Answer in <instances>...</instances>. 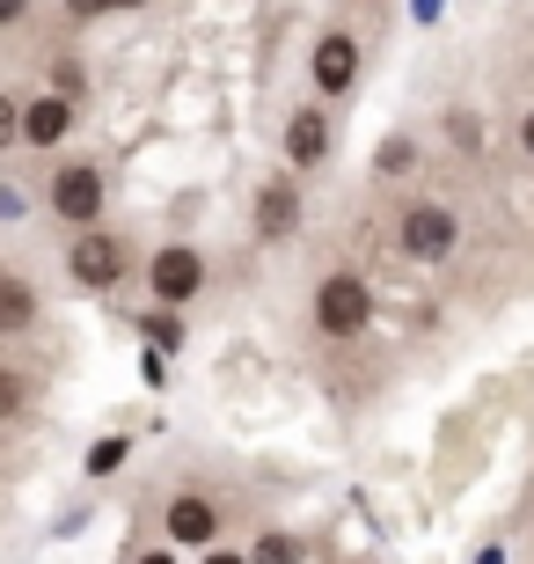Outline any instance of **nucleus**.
<instances>
[{"mask_svg": "<svg viewBox=\"0 0 534 564\" xmlns=\"http://www.w3.org/2000/svg\"><path fill=\"white\" fill-rule=\"evenodd\" d=\"M103 206H110L103 162H66L59 176L44 184V213H52V220H66L74 235H81V228H96V220H103Z\"/></svg>", "mask_w": 534, "mask_h": 564, "instance_id": "nucleus-1", "label": "nucleus"}, {"mask_svg": "<svg viewBox=\"0 0 534 564\" xmlns=\"http://www.w3.org/2000/svg\"><path fill=\"white\" fill-rule=\"evenodd\" d=\"M395 250L411 257V264H447L461 250V220H454L439 198H411L403 220H395Z\"/></svg>", "mask_w": 534, "mask_h": 564, "instance_id": "nucleus-2", "label": "nucleus"}, {"mask_svg": "<svg viewBox=\"0 0 534 564\" xmlns=\"http://www.w3.org/2000/svg\"><path fill=\"white\" fill-rule=\"evenodd\" d=\"M66 272H74V286L110 293V286H124V272H132V250H124V235H110L103 220H96V228H81L74 242H66Z\"/></svg>", "mask_w": 534, "mask_h": 564, "instance_id": "nucleus-3", "label": "nucleus"}, {"mask_svg": "<svg viewBox=\"0 0 534 564\" xmlns=\"http://www.w3.org/2000/svg\"><path fill=\"white\" fill-rule=\"evenodd\" d=\"M308 308H315V330L345 345V337H359V330L373 323V286H367L359 272H329L323 286H315Z\"/></svg>", "mask_w": 534, "mask_h": 564, "instance_id": "nucleus-4", "label": "nucleus"}, {"mask_svg": "<svg viewBox=\"0 0 534 564\" xmlns=\"http://www.w3.org/2000/svg\"><path fill=\"white\" fill-rule=\"evenodd\" d=\"M146 286H154L162 308H184V301L206 293V257L190 250V242H162V250L146 257Z\"/></svg>", "mask_w": 534, "mask_h": 564, "instance_id": "nucleus-5", "label": "nucleus"}, {"mask_svg": "<svg viewBox=\"0 0 534 564\" xmlns=\"http://www.w3.org/2000/svg\"><path fill=\"white\" fill-rule=\"evenodd\" d=\"M359 66H367L359 37H351V30H323V37H315V59H308L315 96H345V88L359 82Z\"/></svg>", "mask_w": 534, "mask_h": 564, "instance_id": "nucleus-6", "label": "nucleus"}, {"mask_svg": "<svg viewBox=\"0 0 534 564\" xmlns=\"http://www.w3.org/2000/svg\"><path fill=\"white\" fill-rule=\"evenodd\" d=\"M162 535L168 543H184V550H212L220 543V506L206 499V491H176L162 513Z\"/></svg>", "mask_w": 534, "mask_h": 564, "instance_id": "nucleus-7", "label": "nucleus"}, {"mask_svg": "<svg viewBox=\"0 0 534 564\" xmlns=\"http://www.w3.org/2000/svg\"><path fill=\"white\" fill-rule=\"evenodd\" d=\"M293 228H301V184H293V176H271V184L257 191V235H264V242H286Z\"/></svg>", "mask_w": 534, "mask_h": 564, "instance_id": "nucleus-8", "label": "nucleus"}, {"mask_svg": "<svg viewBox=\"0 0 534 564\" xmlns=\"http://www.w3.org/2000/svg\"><path fill=\"white\" fill-rule=\"evenodd\" d=\"M74 132V96H37V104H22V147H59Z\"/></svg>", "mask_w": 534, "mask_h": 564, "instance_id": "nucleus-9", "label": "nucleus"}, {"mask_svg": "<svg viewBox=\"0 0 534 564\" xmlns=\"http://www.w3.org/2000/svg\"><path fill=\"white\" fill-rule=\"evenodd\" d=\"M286 162H293V169H323V162H329V118H323L315 104L286 118Z\"/></svg>", "mask_w": 534, "mask_h": 564, "instance_id": "nucleus-10", "label": "nucleus"}, {"mask_svg": "<svg viewBox=\"0 0 534 564\" xmlns=\"http://www.w3.org/2000/svg\"><path fill=\"white\" fill-rule=\"evenodd\" d=\"M37 286L30 279H15V272H0V337H22L30 323H37Z\"/></svg>", "mask_w": 534, "mask_h": 564, "instance_id": "nucleus-11", "label": "nucleus"}, {"mask_svg": "<svg viewBox=\"0 0 534 564\" xmlns=\"http://www.w3.org/2000/svg\"><path fill=\"white\" fill-rule=\"evenodd\" d=\"M30 411V375L22 367H0V425H15Z\"/></svg>", "mask_w": 534, "mask_h": 564, "instance_id": "nucleus-12", "label": "nucleus"}, {"mask_svg": "<svg viewBox=\"0 0 534 564\" xmlns=\"http://www.w3.org/2000/svg\"><path fill=\"white\" fill-rule=\"evenodd\" d=\"M249 564H301V543H293V535H279V528H264V535H257V550H249Z\"/></svg>", "mask_w": 534, "mask_h": 564, "instance_id": "nucleus-13", "label": "nucleus"}, {"mask_svg": "<svg viewBox=\"0 0 534 564\" xmlns=\"http://www.w3.org/2000/svg\"><path fill=\"white\" fill-rule=\"evenodd\" d=\"M0 147H22V104L0 96Z\"/></svg>", "mask_w": 534, "mask_h": 564, "instance_id": "nucleus-14", "label": "nucleus"}, {"mask_svg": "<svg viewBox=\"0 0 534 564\" xmlns=\"http://www.w3.org/2000/svg\"><path fill=\"white\" fill-rule=\"evenodd\" d=\"M66 15L74 22H103V15H118V0H66Z\"/></svg>", "mask_w": 534, "mask_h": 564, "instance_id": "nucleus-15", "label": "nucleus"}, {"mask_svg": "<svg viewBox=\"0 0 534 564\" xmlns=\"http://www.w3.org/2000/svg\"><path fill=\"white\" fill-rule=\"evenodd\" d=\"M124 462V440H103V447H88V469H96V477H103V469H118Z\"/></svg>", "mask_w": 534, "mask_h": 564, "instance_id": "nucleus-16", "label": "nucleus"}, {"mask_svg": "<svg viewBox=\"0 0 534 564\" xmlns=\"http://www.w3.org/2000/svg\"><path fill=\"white\" fill-rule=\"evenodd\" d=\"M381 169H389V176H395V169H411V140H389V147H381Z\"/></svg>", "mask_w": 534, "mask_h": 564, "instance_id": "nucleus-17", "label": "nucleus"}, {"mask_svg": "<svg viewBox=\"0 0 534 564\" xmlns=\"http://www.w3.org/2000/svg\"><path fill=\"white\" fill-rule=\"evenodd\" d=\"M22 15H30V0H0V30H15Z\"/></svg>", "mask_w": 534, "mask_h": 564, "instance_id": "nucleus-18", "label": "nucleus"}, {"mask_svg": "<svg viewBox=\"0 0 534 564\" xmlns=\"http://www.w3.org/2000/svg\"><path fill=\"white\" fill-rule=\"evenodd\" d=\"M520 147H527V162H534V110L520 118Z\"/></svg>", "mask_w": 534, "mask_h": 564, "instance_id": "nucleus-19", "label": "nucleus"}, {"mask_svg": "<svg viewBox=\"0 0 534 564\" xmlns=\"http://www.w3.org/2000/svg\"><path fill=\"white\" fill-rule=\"evenodd\" d=\"M206 564H249V557H235V550H206Z\"/></svg>", "mask_w": 534, "mask_h": 564, "instance_id": "nucleus-20", "label": "nucleus"}, {"mask_svg": "<svg viewBox=\"0 0 534 564\" xmlns=\"http://www.w3.org/2000/svg\"><path fill=\"white\" fill-rule=\"evenodd\" d=\"M140 564H176V557H168V550H146V557Z\"/></svg>", "mask_w": 534, "mask_h": 564, "instance_id": "nucleus-21", "label": "nucleus"}, {"mask_svg": "<svg viewBox=\"0 0 534 564\" xmlns=\"http://www.w3.org/2000/svg\"><path fill=\"white\" fill-rule=\"evenodd\" d=\"M132 8H146V0H118V15H132Z\"/></svg>", "mask_w": 534, "mask_h": 564, "instance_id": "nucleus-22", "label": "nucleus"}]
</instances>
